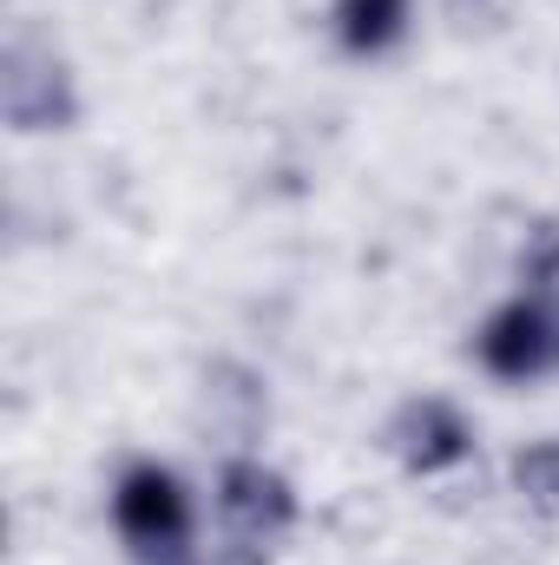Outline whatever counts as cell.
Segmentation results:
<instances>
[{
  "mask_svg": "<svg viewBox=\"0 0 559 565\" xmlns=\"http://www.w3.org/2000/svg\"><path fill=\"white\" fill-rule=\"evenodd\" d=\"M106 526H113L126 565H211L204 500L158 454H126L119 460V473L106 487Z\"/></svg>",
  "mask_w": 559,
  "mask_h": 565,
  "instance_id": "cell-1",
  "label": "cell"
},
{
  "mask_svg": "<svg viewBox=\"0 0 559 565\" xmlns=\"http://www.w3.org/2000/svg\"><path fill=\"white\" fill-rule=\"evenodd\" d=\"M382 447H389V460H395L409 480H454V473L474 460L481 427L467 415V402H454V395H441V388H415V395H402V402L389 408Z\"/></svg>",
  "mask_w": 559,
  "mask_h": 565,
  "instance_id": "cell-5",
  "label": "cell"
},
{
  "mask_svg": "<svg viewBox=\"0 0 559 565\" xmlns=\"http://www.w3.org/2000/svg\"><path fill=\"white\" fill-rule=\"evenodd\" d=\"M211 565H277L303 533V487L264 454H224L204 493Z\"/></svg>",
  "mask_w": 559,
  "mask_h": 565,
  "instance_id": "cell-2",
  "label": "cell"
},
{
  "mask_svg": "<svg viewBox=\"0 0 559 565\" xmlns=\"http://www.w3.org/2000/svg\"><path fill=\"white\" fill-rule=\"evenodd\" d=\"M80 113H86V93H80L73 60L46 33L13 26L0 46V119H7V132L13 139H53V132H73Z\"/></svg>",
  "mask_w": 559,
  "mask_h": 565,
  "instance_id": "cell-4",
  "label": "cell"
},
{
  "mask_svg": "<svg viewBox=\"0 0 559 565\" xmlns=\"http://www.w3.org/2000/svg\"><path fill=\"white\" fill-rule=\"evenodd\" d=\"M507 480H514V493H520L534 513H553L559 520V434L534 440V447H520L514 467H507Z\"/></svg>",
  "mask_w": 559,
  "mask_h": 565,
  "instance_id": "cell-7",
  "label": "cell"
},
{
  "mask_svg": "<svg viewBox=\"0 0 559 565\" xmlns=\"http://www.w3.org/2000/svg\"><path fill=\"white\" fill-rule=\"evenodd\" d=\"M421 0H329L323 33L349 66H382L415 40Z\"/></svg>",
  "mask_w": 559,
  "mask_h": 565,
  "instance_id": "cell-6",
  "label": "cell"
},
{
  "mask_svg": "<svg viewBox=\"0 0 559 565\" xmlns=\"http://www.w3.org/2000/svg\"><path fill=\"white\" fill-rule=\"evenodd\" d=\"M467 362L494 388H540L559 382V302L514 282L487 302V316L467 329Z\"/></svg>",
  "mask_w": 559,
  "mask_h": 565,
  "instance_id": "cell-3",
  "label": "cell"
},
{
  "mask_svg": "<svg viewBox=\"0 0 559 565\" xmlns=\"http://www.w3.org/2000/svg\"><path fill=\"white\" fill-rule=\"evenodd\" d=\"M514 282H527V289H540V296L559 302V224H540V231L520 244V270H514Z\"/></svg>",
  "mask_w": 559,
  "mask_h": 565,
  "instance_id": "cell-8",
  "label": "cell"
}]
</instances>
